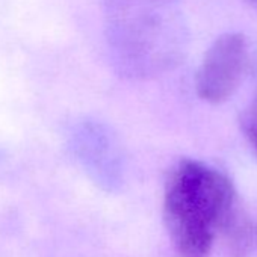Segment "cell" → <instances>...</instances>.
<instances>
[{"label":"cell","mask_w":257,"mask_h":257,"mask_svg":"<svg viewBox=\"0 0 257 257\" xmlns=\"http://www.w3.org/2000/svg\"><path fill=\"white\" fill-rule=\"evenodd\" d=\"M234 188L207 164L183 159L165 182L164 221L182 257H207L219 231L233 219Z\"/></svg>","instance_id":"1"},{"label":"cell","mask_w":257,"mask_h":257,"mask_svg":"<svg viewBox=\"0 0 257 257\" xmlns=\"http://www.w3.org/2000/svg\"><path fill=\"white\" fill-rule=\"evenodd\" d=\"M248 61L246 40L240 32L219 35L207 49L195 74V91L207 103L227 101L240 86Z\"/></svg>","instance_id":"2"},{"label":"cell","mask_w":257,"mask_h":257,"mask_svg":"<svg viewBox=\"0 0 257 257\" xmlns=\"http://www.w3.org/2000/svg\"><path fill=\"white\" fill-rule=\"evenodd\" d=\"M242 131L252 146L254 152L257 153V98L246 107V110L242 115Z\"/></svg>","instance_id":"3"},{"label":"cell","mask_w":257,"mask_h":257,"mask_svg":"<svg viewBox=\"0 0 257 257\" xmlns=\"http://www.w3.org/2000/svg\"><path fill=\"white\" fill-rule=\"evenodd\" d=\"M243 2H245L246 5H249L251 8H254V10L257 11V0H243Z\"/></svg>","instance_id":"4"}]
</instances>
